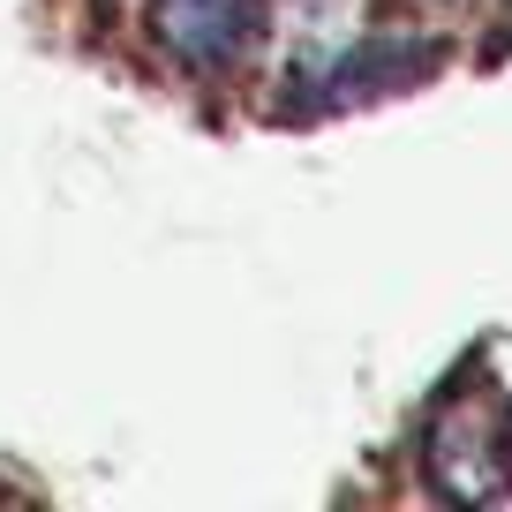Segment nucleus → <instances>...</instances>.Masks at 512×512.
<instances>
[{
	"label": "nucleus",
	"instance_id": "3",
	"mask_svg": "<svg viewBox=\"0 0 512 512\" xmlns=\"http://www.w3.org/2000/svg\"><path fill=\"white\" fill-rule=\"evenodd\" d=\"M279 46H287L294 76L324 91V76L354 46V0H279Z\"/></svg>",
	"mask_w": 512,
	"mask_h": 512
},
{
	"label": "nucleus",
	"instance_id": "2",
	"mask_svg": "<svg viewBox=\"0 0 512 512\" xmlns=\"http://www.w3.org/2000/svg\"><path fill=\"white\" fill-rule=\"evenodd\" d=\"M151 31L181 68H226L256 38V0H159Z\"/></svg>",
	"mask_w": 512,
	"mask_h": 512
},
{
	"label": "nucleus",
	"instance_id": "1",
	"mask_svg": "<svg viewBox=\"0 0 512 512\" xmlns=\"http://www.w3.org/2000/svg\"><path fill=\"white\" fill-rule=\"evenodd\" d=\"M430 475L460 505H490L512 482V415L497 407V392H460L452 407H437L430 422Z\"/></svg>",
	"mask_w": 512,
	"mask_h": 512
},
{
	"label": "nucleus",
	"instance_id": "4",
	"mask_svg": "<svg viewBox=\"0 0 512 512\" xmlns=\"http://www.w3.org/2000/svg\"><path fill=\"white\" fill-rule=\"evenodd\" d=\"M437 8H467V0H437Z\"/></svg>",
	"mask_w": 512,
	"mask_h": 512
}]
</instances>
